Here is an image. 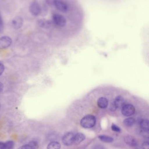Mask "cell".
Instances as JSON below:
<instances>
[{
	"mask_svg": "<svg viewBox=\"0 0 149 149\" xmlns=\"http://www.w3.org/2000/svg\"><path fill=\"white\" fill-rule=\"evenodd\" d=\"M96 119L95 117L92 115H88L84 117L81 120V125L86 129L92 128L95 125Z\"/></svg>",
	"mask_w": 149,
	"mask_h": 149,
	"instance_id": "cell-1",
	"label": "cell"
},
{
	"mask_svg": "<svg viewBox=\"0 0 149 149\" xmlns=\"http://www.w3.org/2000/svg\"><path fill=\"white\" fill-rule=\"evenodd\" d=\"M54 6L57 10L63 13H66L68 10V6L66 3L63 0H54Z\"/></svg>",
	"mask_w": 149,
	"mask_h": 149,
	"instance_id": "cell-2",
	"label": "cell"
},
{
	"mask_svg": "<svg viewBox=\"0 0 149 149\" xmlns=\"http://www.w3.org/2000/svg\"><path fill=\"white\" fill-rule=\"evenodd\" d=\"M53 21L56 25L59 27H64L67 24V20L65 17L60 14H54L53 16Z\"/></svg>",
	"mask_w": 149,
	"mask_h": 149,
	"instance_id": "cell-3",
	"label": "cell"
},
{
	"mask_svg": "<svg viewBox=\"0 0 149 149\" xmlns=\"http://www.w3.org/2000/svg\"><path fill=\"white\" fill-rule=\"evenodd\" d=\"M122 113L125 116H132L135 112V108L132 105L130 104H125L121 109Z\"/></svg>",
	"mask_w": 149,
	"mask_h": 149,
	"instance_id": "cell-4",
	"label": "cell"
},
{
	"mask_svg": "<svg viewBox=\"0 0 149 149\" xmlns=\"http://www.w3.org/2000/svg\"><path fill=\"white\" fill-rule=\"evenodd\" d=\"M74 135L71 132L66 133L63 137L62 142L64 145L70 146L74 143Z\"/></svg>",
	"mask_w": 149,
	"mask_h": 149,
	"instance_id": "cell-5",
	"label": "cell"
},
{
	"mask_svg": "<svg viewBox=\"0 0 149 149\" xmlns=\"http://www.w3.org/2000/svg\"><path fill=\"white\" fill-rule=\"evenodd\" d=\"M29 10L33 15L37 16L41 13V7L37 2H33L30 5Z\"/></svg>",
	"mask_w": 149,
	"mask_h": 149,
	"instance_id": "cell-6",
	"label": "cell"
},
{
	"mask_svg": "<svg viewBox=\"0 0 149 149\" xmlns=\"http://www.w3.org/2000/svg\"><path fill=\"white\" fill-rule=\"evenodd\" d=\"M12 43V40L8 36H3L0 38V49L9 47Z\"/></svg>",
	"mask_w": 149,
	"mask_h": 149,
	"instance_id": "cell-7",
	"label": "cell"
},
{
	"mask_svg": "<svg viewBox=\"0 0 149 149\" xmlns=\"http://www.w3.org/2000/svg\"><path fill=\"white\" fill-rule=\"evenodd\" d=\"M24 20L22 17L18 16L15 17L12 21V25L15 29L20 28L23 24Z\"/></svg>",
	"mask_w": 149,
	"mask_h": 149,
	"instance_id": "cell-8",
	"label": "cell"
},
{
	"mask_svg": "<svg viewBox=\"0 0 149 149\" xmlns=\"http://www.w3.org/2000/svg\"><path fill=\"white\" fill-rule=\"evenodd\" d=\"M124 141L128 145L132 147H135L137 146V141L132 136L130 135L126 136L124 138Z\"/></svg>",
	"mask_w": 149,
	"mask_h": 149,
	"instance_id": "cell-9",
	"label": "cell"
},
{
	"mask_svg": "<svg viewBox=\"0 0 149 149\" xmlns=\"http://www.w3.org/2000/svg\"><path fill=\"white\" fill-rule=\"evenodd\" d=\"M113 103L117 109H122L125 104V101L123 98L121 96H118L116 97L113 102Z\"/></svg>",
	"mask_w": 149,
	"mask_h": 149,
	"instance_id": "cell-10",
	"label": "cell"
},
{
	"mask_svg": "<svg viewBox=\"0 0 149 149\" xmlns=\"http://www.w3.org/2000/svg\"><path fill=\"white\" fill-rule=\"evenodd\" d=\"M97 104L98 107L102 109H105L107 108L109 104L108 99L105 97H100L97 101Z\"/></svg>",
	"mask_w": 149,
	"mask_h": 149,
	"instance_id": "cell-11",
	"label": "cell"
},
{
	"mask_svg": "<svg viewBox=\"0 0 149 149\" xmlns=\"http://www.w3.org/2000/svg\"><path fill=\"white\" fill-rule=\"evenodd\" d=\"M85 139V136L82 133H77L74 135V143L76 145L79 144L81 142L83 141Z\"/></svg>",
	"mask_w": 149,
	"mask_h": 149,
	"instance_id": "cell-12",
	"label": "cell"
},
{
	"mask_svg": "<svg viewBox=\"0 0 149 149\" xmlns=\"http://www.w3.org/2000/svg\"><path fill=\"white\" fill-rule=\"evenodd\" d=\"M38 147V144L37 142L32 141L27 144L20 146L18 149H37Z\"/></svg>",
	"mask_w": 149,
	"mask_h": 149,
	"instance_id": "cell-13",
	"label": "cell"
},
{
	"mask_svg": "<svg viewBox=\"0 0 149 149\" xmlns=\"http://www.w3.org/2000/svg\"><path fill=\"white\" fill-rule=\"evenodd\" d=\"M38 24L42 28H47L50 27L51 22L49 20L45 19H41L38 20Z\"/></svg>",
	"mask_w": 149,
	"mask_h": 149,
	"instance_id": "cell-14",
	"label": "cell"
},
{
	"mask_svg": "<svg viewBox=\"0 0 149 149\" xmlns=\"http://www.w3.org/2000/svg\"><path fill=\"white\" fill-rule=\"evenodd\" d=\"M61 145L59 142L53 141L48 145L47 149H61Z\"/></svg>",
	"mask_w": 149,
	"mask_h": 149,
	"instance_id": "cell-15",
	"label": "cell"
},
{
	"mask_svg": "<svg viewBox=\"0 0 149 149\" xmlns=\"http://www.w3.org/2000/svg\"><path fill=\"white\" fill-rule=\"evenodd\" d=\"M135 120L133 118L130 117L125 119L123 121V124L125 126L131 127L134 124Z\"/></svg>",
	"mask_w": 149,
	"mask_h": 149,
	"instance_id": "cell-16",
	"label": "cell"
},
{
	"mask_svg": "<svg viewBox=\"0 0 149 149\" xmlns=\"http://www.w3.org/2000/svg\"><path fill=\"white\" fill-rule=\"evenodd\" d=\"M98 137L100 140L105 143H111L113 141V139L112 137L106 135H99Z\"/></svg>",
	"mask_w": 149,
	"mask_h": 149,
	"instance_id": "cell-17",
	"label": "cell"
},
{
	"mask_svg": "<svg viewBox=\"0 0 149 149\" xmlns=\"http://www.w3.org/2000/svg\"><path fill=\"white\" fill-rule=\"evenodd\" d=\"M140 127L143 130H149V121L147 119H143L140 123Z\"/></svg>",
	"mask_w": 149,
	"mask_h": 149,
	"instance_id": "cell-18",
	"label": "cell"
},
{
	"mask_svg": "<svg viewBox=\"0 0 149 149\" xmlns=\"http://www.w3.org/2000/svg\"><path fill=\"white\" fill-rule=\"evenodd\" d=\"M6 149H13L14 147L15 143L13 141L9 140L5 143Z\"/></svg>",
	"mask_w": 149,
	"mask_h": 149,
	"instance_id": "cell-19",
	"label": "cell"
},
{
	"mask_svg": "<svg viewBox=\"0 0 149 149\" xmlns=\"http://www.w3.org/2000/svg\"><path fill=\"white\" fill-rule=\"evenodd\" d=\"M111 130L113 131L116 132H121V129L118 127V126L115 124L113 123L111 126Z\"/></svg>",
	"mask_w": 149,
	"mask_h": 149,
	"instance_id": "cell-20",
	"label": "cell"
},
{
	"mask_svg": "<svg viewBox=\"0 0 149 149\" xmlns=\"http://www.w3.org/2000/svg\"><path fill=\"white\" fill-rule=\"evenodd\" d=\"M141 134L145 137H149V130H143L141 131Z\"/></svg>",
	"mask_w": 149,
	"mask_h": 149,
	"instance_id": "cell-21",
	"label": "cell"
},
{
	"mask_svg": "<svg viewBox=\"0 0 149 149\" xmlns=\"http://www.w3.org/2000/svg\"><path fill=\"white\" fill-rule=\"evenodd\" d=\"M142 149H149V143L148 141L144 142L142 145Z\"/></svg>",
	"mask_w": 149,
	"mask_h": 149,
	"instance_id": "cell-22",
	"label": "cell"
},
{
	"mask_svg": "<svg viewBox=\"0 0 149 149\" xmlns=\"http://www.w3.org/2000/svg\"><path fill=\"white\" fill-rule=\"evenodd\" d=\"M110 110L112 112H114L117 109L116 107L115 106L114 104L113 103V102H112L111 104V105L110 106L109 108Z\"/></svg>",
	"mask_w": 149,
	"mask_h": 149,
	"instance_id": "cell-23",
	"label": "cell"
},
{
	"mask_svg": "<svg viewBox=\"0 0 149 149\" xmlns=\"http://www.w3.org/2000/svg\"><path fill=\"white\" fill-rule=\"evenodd\" d=\"M5 70V66L2 63H0V76L2 75Z\"/></svg>",
	"mask_w": 149,
	"mask_h": 149,
	"instance_id": "cell-24",
	"label": "cell"
},
{
	"mask_svg": "<svg viewBox=\"0 0 149 149\" xmlns=\"http://www.w3.org/2000/svg\"><path fill=\"white\" fill-rule=\"evenodd\" d=\"M93 149H105V147L101 145H97L93 147Z\"/></svg>",
	"mask_w": 149,
	"mask_h": 149,
	"instance_id": "cell-25",
	"label": "cell"
},
{
	"mask_svg": "<svg viewBox=\"0 0 149 149\" xmlns=\"http://www.w3.org/2000/svg\"><path fill=\"white\" fill-rule=\"evenodd\" d=\"M0 149H6L5 143L0 142Z\"/></svg>",
	"mask_w": 149,
	"mask_h": 149,
	"instance_id": "cell-26",
	"label": "cell"
},
{
	"mask_svg": "<svg viewBox=\"0 0 149 149\" xmlns=\"http://www.w3.org/2000/svg\"><path fill=\"white\" fill-rule=\"evenodd\" d=\"M3 21H2V18H1V16L0 15V31H1L2 30V28H3Z\"/></svg>",
	"mask_w": 149,
	"mask_h": 149,
	"instance_id": "cell-27",
	"label": "cell"
},
{
	"mask_svg": "<svg viewBox=\"0 0 149 149\" xmlns=\"http://www.w3.org/2000/svg\"><path fill=\"white\" fill-rule=\"evenodd\" d=\"M3 88H4V86L3 84L1 82H0V92H1L3 91Z\"/></svg>",
	"mask_w": 149,
	"mask_h": 149,
	"instance_id": "cell-28",
	"label": "cell"
}]
</instances>
